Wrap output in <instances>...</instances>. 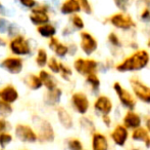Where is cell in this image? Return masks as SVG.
<instances>
[{
    "label": "cell",
    "instance_id": "obj_36",
    "mask_svg": "<svg viewBox=\"0 0 150 150\" xmlns=\"http://www.w3.org/2000/svg\"><path fill=\"white\" fill-rule=\"evenodd\" d=\"M67 149L69 150H83L82 142L77 138H71L67 140Z\"/></svg>",
    "mask_w": 150,
    "mask_h": 150
},
{
    "label": "cell",
    "instance_id": "obj_37",
    "mask_svg": "<svg viewBox=\"0 0 150 150\" xmlns=\"http://www.w3.org/2000/svg\"><path fill=\"white\" fill-rule=\"evenodd\" d=\"M78 1H79L80 7H81V11H83L86 14H92L93 8L89 0H78Z\"/></svg>",
    "mask_w": 150,
    "mask_h": 150
},
{
    "label": "cell",
    "instance_id": "obj_46",
    "mask_svg": "<svg viewBox=\"0 0 150 150\" xmlns=\"http://www.w3.org/2000/svg\"><path fill=\"white\" fill-rule=\"evenodd\" d=\"M102 121L107 128L111 126V118L109 117V115H102Z\"/></svg>",
    "mask_w": 150,
    "mask_h": 150
},
{
    "label": "cell",
    "instance_id": "obj_42",
    "mask_svg": "<svg viewBox=\"0 0 150 150\" xmlns=\"http://www.w3.org/2000/svg\"><path fill=\"white\" fill-rule=\"evenodd\" d=\"M10 128V123L5 118H0V134L3 132H7Z\"/></svg>",
    "mask_w": 150,
    "mask_h": 150
},
{
    "label": "cell",
    "instance_id": "obj_41",
    "mask_svg": "<svg viewBox=\"0 0 150 150\" xmlns=\"http://www.w3.org/2000/svg\"><path fill=\"white\" fill-rule=\"evenodd\" d=\"M115 3L117 7L122 10V12H124L129 6V0H115Z\"/></svg>",
    "mask_w": 150,
    "mask_h": 150
},
{
    "label": "cell",
    "instance_id": "obj_26",
    "mask_svg": "<svg viewBox=\"0 0 150 150\" xmlns=\"http://www.w3.org/2000/svg\"><path fill=\"white\" fill-rule=\"evenodd\" d=\"M52 52L54 54V57L57 58L58 60H63L69 56V48H67V44L63 43V42L59 41L55 45V47L52 50Z\"/></svg>",
    "mask_w": 150,
    "mask_h": 150
},
{
    "label": "cell",
    "instance_id": "obj_27",
    "mask_svg": "<svg viewBox=\"0 0 150 150\" xmlns=\"http://www.w3.org/2000/svg\"><path fill=\"white\" fill-rule=\"evenodd\" d=\"M86 83L90 86L93 94H97L100 90V79L97 74H91L86 76Z\"/></svg>",
    "mask_w": 150,
    "mask_h": 150
},
{
    "label": "cell",
    "instance_id": "obj_23",
    "mask_svg": "<svg viewBox=\"0 0 150 150\" xmlns=\"http://www.w3.org/2000/svg\"><path fill=\"white\" fill-rule=\"evenodd\" d=\"M93 150H108V142L106 137L101 133L94 132L92 135Z\"/></svg>",
    "mask_w": 150,
    "mask_h": 150
},
{
    "label": "cell",
    "instance_id": "obj_25",
    "mask_svg": "<svg viewBox=\"0 0 150 150\" xmlns=\"http://www.w3.org/2000/svg\"><path fill=\"white\" fill-rule=\"evenodd\" d=\"M132 138L134 141H141L144 142L145 146L147 148H150V135L148 134V131L143 128H137L134 130L132 134Z\"/></svg>",
    "mask_w": 150,
    "mask_h": 150
},
{
    "label": "cell",
    "instance_id": "obj_34",
    "mask_svg": "<svg viewBox=\"0 0 150 150\" xmlns=\"http://www.w3.org/2000/svg\"><path fill=\"white\" fill-rule=\"evenodd\" d=\"M80 126L83 130H85L86 132H89V133H94V130H95V126H94V123L93 121L88 117H83L80 118Z\"/></svg>",
    "mask_w": 150,
    "mask_h": 150
},
{
    "label": "cell",
    "instance_id": "obj_45",
    "mask_svg": "<svg viewBox=\"0 0 150 150\" xmlns=\"http://www.w3.org/2000/svg\"><path fill=\"white\" fill-rule=\"evenodd\" d=\"M141 20L144 21V22H147V21L150 20V9L149 8H144L141 12V16H140Z\"/></svg>",
    "mask_w": 150,
    "mask_h": 150
},
{
    "label": "cell",
    "instance_id": "obj_8",
    "mask_svg": "<svg viewBox=\"0 0 150 150\" xmlns=\"http://www.w3.org/2000/svg\"><path fill=\"white\" fill-rule=\"evenodd\" d=\"M14 136L20 142L33 144L38 141V137L35 130L29 124L18 123L14 128Z\"/></svg>",
    "mask_w": 150,
    "mask_h": 150
},
{
    "label": "cell",
    "instance_id": "obj_35",
    "mask_svg": "<svg viewBox=\"0 0 150 150\" xmlns=\"http://www.w3.org/2000/svg\"><path fill=\"white\" fill-rule=\"evenodd\" d=\"M18 3L22 6L24 9L27 10H32L39 4V2L37 0H16Z\"/></svg>",
    "mask_w": 150,
    "mask_h": 150
},
{
    "label": "cell",
    "instance_id": "obj_15",
    "mask_svg": "<svg viewBox=\"0 0 150 150\" xmlns=\"http://www.w3.org/2000/svg\"><path fill=\"white\" fill-rule=\"evenodd\" d=\"M93 107H94V110L98 113L102 114V115H109V113L112 111L113 105L112 101L110 100L109 97L105 96V95H100L94 101Z\"/></svg>",
    "mask_w": 150,
    "mask_h": 150
},
{
    "label": "cell",
    "instance_id": "obj_5",
    "mask_svg": "<svg viewBox=\"0 0 150 150\" xmlns=\"http://www.w3.org/2000/svg\"><path fill=\"white\" fill-rule=\"evenodd\" d=\"M73 68L81 76H88L91 74H97L99 68V63L91 58L78 57L73 63Z\"/></svg>",
    "mask_w": 150,
    "mask_h": 150
},
{
    "label": "cell",
    "instance_id": "obj_17",
    "mask_svg": "<svg viewBox=\"0 0 150 150\" xmlns=\"http://www.w3.org/2000/svg\"><path fill=\"white\" fill-rule=\"evenodd\" d=\"M56 116L60 126L65 130H71L74 126V119L71 114L62 106L56 107Z\"/></svg>",
    "mask_w": 150,
    "mask_h": 150
},
{
    "label": "cell",
    "instance_id": "obj_38",
    "mask_svg": "<svg viewBox=\"0 0 150 150\" xmlns=\"http://www.w3.org/2000/svg\"><path fill=\"white\" fill-rule=\"evenodd\" d=\"M0 17H3V18L13 17V10H12L11 8L7 7V6L1 1H0Z\"/></svg>",
    "mask_w": 150,
    "mask_h": 150
},
{
    "label": "cell",
    "instance_id": "obj_48",
    "mask_svg": "<svg viewBox=\"0 0 150 150\" xmlns=\"http://www.w3.org/2000/svg\"><path fill=\"white\" fill-rule=\"evenodd\" d=\"M146 128H147V131L150 133V118L146 120Z\"/></svg>",
    "mask_w": 150,
    "mask_h": 150
},
{
    "label": "cell",
    "instance_id": "obj_7",
    "mask_svg": "<svg viewBox=\"0 0 150 150\" xmlns=\"http://www.w3.org/2000/svg\"><path fill=\"white\" fill-rule=\"evenodd\" d=\"M113 90L117 94V98H119V101L120 102V104L125 107V108L129 109V110L133 111L136 107V99H135L134 95L128 90L126 88L122 86V84L119 81H115L112 85Z\"/></svg>",
    "mask_w": 150,
    "mask_h": 150
},
{
    "label": "cell",
    "instance_id": "obj_49",
    "mask_svg": "<svg viewBox=\"0 0 150 150\" xmlns=\"http://www.w3.org/2000/svg\"><path fill=\"white\" fill-rule=\"evenodd\" d=\"M1 150H4V149H1Z\"/></svg>",
    "mask_w": 150,
    "mask_h": 150
},
{
    "label": "cell",
    "instance_id": "obj_40",
    "mask_svg": "<svg viewBox=\"0 0 150 150\" xmlns=\"http://www.w3.org/2000/svg\"><path fill=\"white\" fill-rule=\"evenodd\" d=\"M10 24V21L7 18L0 17V35H5L7 32L8 26Z\"/></svg>",
    "mask_w": 150,
    "mask_h": 150
},
{
    "label": "cell",
    "instance_id": "obj_32",
    "mask_svg": "<svg viewBox=\"0 0 150 150\" xmlns=\"http://www.w3.org/2000/svg\"><path fill=\"white\" fill-rule=\"evenodd\" d=\"M13 141V136L9 132H3L0 134V148L5 149Z\"/></svg>",
    "mask_w": 150,
    "mask_h": 150
},
{
    "label": "cell",
    "instance_id": "obj_4",
    "mask_svg": "<svg viewBox=\"0 0 150 150\" xmlns=\"http://www.w3.org/2000/svg\"><path fill=\"white\" fill-rule=\"evenodd\" d=\"M53 12V5L51 3L38 4L34 9L30 10L29 21L35 27L51 22V14Z\"/></svg>",
    "mask_w": 150,
    "mask_h": 150
},
{
    "label": "cell",
    "instance_id": "obj_9",
    "mask_svg": "<svg viewBox=\"0 0 150 150\" xmlns=\"http://www.w3.org/2000/svg\"><path fill=\"white\" fill-rule=\"evenodd\" d=\"M130 86L134 97H136L141 102L150 104V86L136 77L130 78Z\"/></svg>",
    "mask_w": 150,
    "mask_h": 150
},
{
    "label": "cell",
    "instance_id": "obj_22",
    "mask_svg": "<svg viewBox=\"0 0 150 150\" xmlns=\"http://www.w3.org/2000/svg\"><path fill=\"white\" fill-rule=\"evenodd\" d=\"M24 84L29 88L30 90L33 92H37V90H41L43 88L42 82L40 80L38 74H34V73H29L24 77Z\"/></svg>",
    "mask_w": 150,
    "mask_h": 150
},
{
    "label": "cell",
    "instance_id": "obj_12",
    "mask_svg": "<svg viewBox=\"0 0 150 150\" xmlns=\"http://www.w3.org/2000/svg\"><path fill=\"white\" fill-rule=\"evenodd\" d=\"M80 48L85 56L90 57L98 48V41L91 33L87 31L80 32Z\"/></svg>",
    "mask_w": 150,
    "mask_h": 150
},
{
    "label": "cell",
    "instance_id": "obj_39",
    "mask_svg": "<svg viewBox=\"0 0 150 150\" xmlns=\"http://www.w3.org/2000/svg\"><path fill=\"white\" fill-rule=\"evenodd\" d=\"M107 40L108 42L115 47H120L122 46V43H120V39L117 36V34H115V32H110L107 36Z\"/></svg>",
    "mask_w": 150,
    "mask_h": 150
},
{
    "label": "cell",
    "instance_id": "obj_47",
    "mask_svg": "<svg viewBox=\"0 0 150 150\" xmlns=\"http://www.w3.org/2000/svg\"><path fill=\"white\" fill-rule=\"evenodd\" d=\"M7 40L4 37H2V35H0V47H5L7 46Z\"/></svg>",
    "mask_w": 150,
    "mask_h": 150
},
{
    "label": "cell",
    "instance_id": "obj_11",
    "mask_svg": "<svg viewBox=\"0 0 150 150\" xmlns=\"http://www.w3.org/2000/svg\"><path fill=\"white\" fill-rule=\"evenodd\" d=\"M109 23L111 26L115 28L119 29V30L122 31H128L131 29L136 27V23L132 19L130 14H127L125 12H117L113 14L112 16L109 18Z\"/></svg>",
    "mask_w": 150,
    "mask_h": 150
},
{
    "label": "cell",
    "instance_id": "obj_20",
    "mask_svg": "<svg viewBox=\"0 0 150 150\" xmlns=\"http://www.w3.org/2000/svg\"><path fill=\"white\" fill-rule=\"evenodd\" d=\"M36 32H37V34L40 37L44 38V39H50V38L56 36V34H57V27L53 23L49 22L47 24L36 27Z\"/></svg>",
    "mask_w": 150,
    "mask_h": 150
},
{
    "label": "cell",
    "instance_id": "obj_3",
    "mask_svg": "<svg viewBox=\"0 0 150 150\" xmlns=\"http://www.w3.org/2000/svg\"><path fill=\"white\" fill-rule=\"evenodd\" d=\"M32 121L35 126L36 134L38 137V141L41 143H52L55 139V132H54L53 126L49 120L41 117V116L35 115L32 116Z\"/></svg>",
    "mask_w": 150,
    "mask_h": 150
},
{
    "label": "cell",
    "instance_id": "obj_2",
    "mask_svg": "<svg viewBox=\"0 0 150 150\" xmlns=\"http://www.w3.org/2000/svg\"><path fill=\"white\" fill-rule=\"evenodd\" d=\"M7 47L12 56L20 57V58L32 57L35 52L32 39H29L24 34H20L9 39V41L7 42Z\"/></svg>",
    "mask_w": 150,
    "mask_h": 150
},
{
    "label": "cell",
    "instance_id": "obj_43",
    "mask_svg": "<svg viewBox=\"0 0 150 150\" xmlns=\"http://www.w3.org/2000/svg\"><path fill=\"white\" fill-rule=\"evenodd\" d=\"M67 48H69V56H71V57L77 55L78 50H79V47H78V45L75 42H71V43L67 44Z\"/></svg>",
    "mask_w": 150,
    "mask_h": 150
},
{
    "label": "cell",
    "instance_id": "obj_33",
    "mask_svg": "<svg viewBox=\"0 0 150 150\" xmlns=\"http://www.w3.org/2000/svg\"><path fill=\"white\" fill-rule=\"evenodd\" d=\"M22 34L21 33V27L18 26V24H16V23L14 22H10L9 26H8V29H7V32H6V36L7 38H9V39H11V38L18 36V35Z\"/></svg>",
    "mask_w": 150,
    "mask_h": 150
},
{
    "label": "cell",
    "instance_id": "obj_14",
    "mask_svg": "<svg viewBox=\"0 0 150 150\" xmlns=\"http://www.w3.org/2000/svg\"><path fill=\"white\" fill-rule=\"evenodd\" d=\"M62 95L63 92L59 86L53 90H46L43 94V99H42L43 104L49 108H56L60 104Z\"/></svg>",
    "mask_w": 150,
    "mask_h": 150
},
{
    "label": "cell",
    "instance_id": "obj_21",
    "mask_svg": "<svg viewBox=\"0 0 150 150\" xmlns=\"http://www.w3.org/2000/svg\"><path fill=\"white\" fill-rule=\"evenodd\" d=\"M141 122H142V120H141L140 115L134 111L129 110L126 113V115L124 116V126L126 128L135 130L137 128H140Z\"/></svg>",
    "mask_w": 150,
    "mask_h": 150
},
{
    "label": "cell",
    "instance_id": "obj_10",
    "mask_svg": "<svg viewBox=\"0 0 150 150\" xmlns=\"http://www.w3.org/2000/svg\"><path fill=\"white\" fill-rule=\"evenodd\" d=\"M71 106L77 113L85 115L90 109V101L84 92H75L71 96Z\"/></svg>",
    "mask_w": 150,
    "mask_h": 150
},
{
    "label": "cell",
    "instance_id": "obj_29",
    "mask_svg": "<svg viewBox=\"0 0 150 150\" xmlns=\"http://www.w3.org/2000/svg\"><path fill=\"white\" fill-rule=\"evenodd\" d=\"M48 71L50 73H52L53 75H58L59 74V70H60V61L58 60L55 57H49V60H48L47 66Z\"/></svg>",
    "mask_w": 150,
    "mask_h": 150
},
{
    "label": "cell",
    "instance_id": "obj_1",
    "mask_svg": "<svg viewBox=\"0 0 150 150\" xmlns=\"http://www.w3.org/2000/svg\"><path fill=\"white\" fill-rule=\"evenodd\" d=\"M150 63V54L146 50H138L115 65V70L120 73L136 72L145 69Z\"/></svg>",
    "mask_w": 150,
    "mask_h": 150
},
{
    "label": "cell",
    "instance_id": "obj_6",
    "mask_svg": "<svg viewBox=\"0 0 150 150\" xmlns=\"http://www.w3.org/2000/svg\"><path fill=\"white\" fill-rule=\"evenodd\" d=\"M25 61L16 56H7L0 61V69L10 75H20L24 71Z\"/></svg>",
    "mask_w": 150,
    "mask_h": 150
},
{
    "label": "cell",
    "instance_id": "obj_13",
    "mask_svg": "<svg viewBox=\"0 0 150 150\" xmlns=\"http://www.w3.org/2000/svg\"><path fill=\"white\" fill-rule=\"evenodd\" d=\"M20 99V92L13 84H5L0 88V101L12 105Z\"/></svg>",
    "mask_w": 150,
    "mask_h": 150
},
{
    "label": "cell",
    "instance_id": "obj_24",
    "mask_svg": "<svg viewBox=\"0 0 150 150\" xmlns=\"http://www.w3.org/2000/svg\"><path fill=\"white\" fill-rule=\"evenodd\" d=\"M49 55L45 47H38L35 52V64L39 69H45L47 66Z\"/></svg>",
    "mask_w": 150,
    "mask_h": 150
},
{
    "label": "cell",
    "instance_id": "obj_18",
    "mask_svg": "<svg viewBox=\"0 0 150 150\" xmlns=\"http://www.w3.org/2000/svg\"><path fill=\"white\" fill-rule=\"evenodd\" d=\"M81 11L78 0H64L59 6V12L62 16H73Z\"/></svg>",
    "mask_w": 150,
    "mask_h": 150
},
{
    "label": "cell",
    "instance_id": "obj_30",
    "mask_svg": "<svg viewBox=\"0 0 150 150\" xmlns=\"http://www.w3.org/2000/svg\"><path fill=\"white\" fill-rule=\"evenodd\" d=\"M13 113V107L12 105L6 104V103L0 101V118H7Z\"/></svg>",
    "mask_w": 150,
    "mask_h": 150
},
{
    "label": "cell",
    "instance_id": "obj_31",
    "mask_svg": "<svg viewBox=\"0 0 150 150\" xmlns=\"http://www.w3.org/2000/svg\"><path fill=\"white\" fill-rule=\"evenodd\" d=\"M59 75L65 81H69L71 77L73 76V69L67 65L63 64L62 62H60V70H59Z\"/></svg>",
    "mask_w": 150,
    "mask_h": 150
},
{
    "label": "cell",
    "instance_id": "obj_44",
    "mask_svg": "<svg viewBox=\"0 0 150 150\" xmlns=\"http://www.w3.org/2000/svg\"><path fill=\"white\" fill-rule=\"evenodd\" d=\"M74 31H75V30H74L71 26H65L64 28L61 30V36L64 37V38L69 37L71 35L74 34Z\"/></svg>",
    "mask_w": 150,
    "mask_h": 150
},
{
    "label": "cell",
    "instance_id": "obj_16",
    "mask_svg": "<svg viewBox=\"0 0 150 150\" xmlns=\"http://www.w3.org/2000/svg\"><path fill=\"white\" fill-rule=\"evenodd\" d=\"M38 76L41 80L42 85L46 88V90H53L58 88V80L52 73H50L46 69H40L38 72Z\"/></svg>",
    "mask_w": 150,
    "mask_h": 150
},
{
    "label": "cell",
    "instance_id": "obj_19",
    "mask_svg": "<svg viewBox=\"0 0 150 150\" xmlns=\"http://www.w3.org/2000/svg\"><path fill=\"white\" fill-rule=\"evenodd\" d=\"M110 137L117 146H124L129 137L128 128H126L124 126L117 124L115 128V130L111 132Z\"/></svg>",
    "mask_w": 150,
    "mask_h": 150
},
{
    "label": "cell",
    "instance_id": "obj_28",
    "mask_svg": "<svg viewBox=\"0 0 150 150\" xmlns=\"http://www.w3.org/2000/svg\"><path fill=\"white\" fill-rule=\"evenodd\" d=\"M69 23H71V27L75 31H84V28H85V22H84L83 18H82L81 16H79V14L71 16Z\"/></svg>",
    "mask_w": 150,
    "mask_h": 150
}]
</instances>
